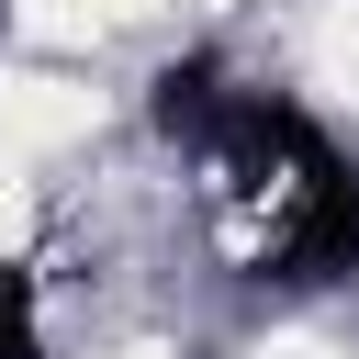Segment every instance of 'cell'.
<instances>
[{
	"instance_id": "cell-1",
	"label": "cell",
	"mask_w": 359,
	"mask_h": 359,
	"mask_svg": "<svg viewBox=\"0 0 359 359\" xmlns=\"http://www.w3.org/2000/svg\"><path fill=\"white\" fill-rule=\"evenodd\" d=\"M90 90L67 79V67H0V157L11 146H67V135H90Z\"/></svg>"
},
{
	"instance_id": "cell-2",
	"label": "cell",
	"mask_w": 359,
	"mask_h": 359,
	"mask_svg": "<svg viewBox=\"0 0 359 359\" xmlns=\"http://www.w3.org/2000/svg\"><path fill=\"white\" fill-rule=\"evenodd\" d=\"M11 22H22V34H45V45H79V34H101V22H112V0H11Z\"/></svg>"
},
{
	"instance_id": "cell-3",
	"label": "cell",
	"mask_w": 359,
	"mask_h": 359,
	"mask_svg": "<svg viewBox=\"0 0 359 359\" xmlns=\"http://www.w3.org/2000/svg\"><path fill=\"white\" fill-rule=\"evenodd\" d=\"M314 56H325V79H337V90H359V0H325Z\"/></svg>"
},
{
	"instance_id": "cell-4",
	"label": "cell",
	"mask_w": 359,
	"mask_h": 359,
	"mask_svg": "<svg viewBox=\"0 0 359 359\" xmlns=\"http://www.w3.org/2000/svg\"><path fill=\"white\" fill-rule=\"evenodd\" d=\"M123 11H168V0H112V22H123Z\"/></svg>"
},
{
	"instance_id": "cell-5",
	"label": "cell",
	"mask_w": 359,
	"mask_h": 359,
	"mask_svg": "<svg viewBox=\"0 0 359 359\" xmlns=\"http://www.w3.org/2000/svg\"><path fill=\"white\" fill-rule=\"evenodd\" d=\"M123 359H168V348H123Z\"/></svg>"
},
{
	"instance_id": "cell-6",
	"label": "cell",
	"mask_w": 359,
	"mask_h": 359,
	"mask_svg": "<svg viewBox=\"0 0 359 359\" xmlns=\"http://www.w3.org/2000/svg\"><path fill=\"white\" fill-rule=\"evenodd\" d=\"M213 11H224V0H213Z\"/></svg>"
}]
</instances>
